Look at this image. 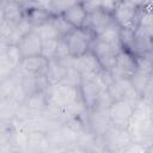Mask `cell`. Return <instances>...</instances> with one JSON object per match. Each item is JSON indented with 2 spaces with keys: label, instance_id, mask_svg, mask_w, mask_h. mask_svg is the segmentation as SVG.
I'll return each instance as SVG.
<instances>
[{
  "label": "cell",
  "instance_id": "obj_21",
  "mask_svg": "<svg viewBox=\"0 0 153 153\" xmlns=\"http://www.w3.org/2000/svg\"><path fill=\"white\" fill-rule=\"evenodd\" d=\"M2 12H4V19L14 25L18 24L24 18V7L13 1L7 0L2 7Z\"/></svg>",
  "mask_w": 153,
  "mask_h": 153
},
{
  "label": "cell",
  "instance_id": "obj_27",
  "mask_svg": "<svg viewBox=\"0 0 153 153\" xmlns=\"http://www.w3.org/2000/svg\"><path fill=\"white\" fill-rule=\"evenodd\" d=\"M33 29V26L30 24V22L24 17L18 24H16V27H14V31H13V35H12V38L10 41V43H13V44H17L19 42V39L26 35L29 31H31Z\"/></svg>",
  "mask_w": 153,
  "mask_h": 153
},
{
  "label": "cell",
  "instance_id": "obj_2",
  "mask_svg": "<svg viewBox=\"0 0 153 153\" xmlns=\"http://www.w3.org/2000/svg\"><path fill=\"white\" fill-rule=\"evenodd\" d=\"M44 93L48 104L60 108H63L81 97L80 88L78 86H71L62 82L53 84V85L49 84L45 87Z\"/></svg>",
  "mask_w": 153,
  "mask_h": 153
},
{
  "label": "cell",
  "instance_id": "obj_14",
  "mask_svg": "<svg viewBox=\"0 0 153 153\" xmlns=\"http://www.w3.org/2000/svg\"><path fill=\"white\" fill-rule=\"evenodd\" d=\"M17 45H18L23 57L39 55L41 49H42V39L38 36V33L32 29L31 31H29L26 35H24L19 39Z\"/></svg>",
  "mask_w": 153,
  "mask_h": 153
},
{
  "label": "cell",
  "instance_id": "obj_12",
  "mask_svg": "<svg viewBox=\"0 0 153 153\" xmlns=\"http://www.w3.org/2000/svg\"><path fill=\"white\" fill-rule=\"evenodd\" d=\"M112 22H114V18H112L111 12L100 7L96 11L87 13L84 26L87 27L88 30H91L93 32V35H97L99 31H102L104 27H106Z\"/></svg>",
  "mask_w": 153,
  "mask_h": 153
},
{
  "label": "cell",
  "instance_id": "obj_13",
  "mask_svg": "<svg viewBox=\"0 0 153 153\" xmlns=\"http://www.w3.org/2000/svg\"><path fill=\"white\" fill-rule=\"evenodd\" d=\"M94 75L82 76L81 85L79 86V88H80V96H81L82 100L85 102V104H86V106H87L88 110L94 105V103H96L97 98L99 97L100 92L102 91H105V90H103L97 84V81L94 79Z\"/></svg>",
  "mask_w": 153,
  "mask_h": 153
},
{
  "label": "cell",
  "instance_id": "obj_26",
  "mask_svg": "<svg viewBox=\"0 0 153 153\" xmlns=\"http://www.w3.org/2000/svg\"><path fill=\"white\" fill-rule=\"evenodd\" d=\"M51 23L54 24L57 33L60 37H66L68 33H71L73 31V26L62 17V14H56V16H51Z\"/></svg>",
  "mask_w": 153,
  "mask_h": 153
},
{
  "label": "cell",
  "instance_id": "obj_22",
  "mask_svg": "<svg viewBox=\"0 0 153 153\" xmlns=\"http://www.w3.org/2000/svg\"><path fill=\"white\" fill-rule=\"evenodd\" d=\"M91 50L97 56H104V55H117L122 47L121 44H114V43H106L93 38V42L91 44Z\"/></svg>",
  "mask_w": 153,
  "mask_h": 153
},
{
  "label": "cell",
  "instance_id": "obj_1",
  "mask_svg": "<svg viewBox=\"0 0 153 153\" xmlns=\"http://www.w3.org/2000/svg\"><path fill=\"white\" fill-rule=\"evenodd\" d=\"M127 131L133 142L153 147V105L152 99L141 97L129 118Z\"/></svg>",
  "mask_w": 153,
  "mask_h": 153
},
{
  "label": "cell",
  "instance_id": "obj_31",
  "mask_svg": "<svg viewBox=\"0 0 153 153\" xmlns=\"http://www.w3.org/2000/svg\"><path fill=\"white\" fill-rule=\"evenodd\" d=\"M17 68L10 62L5 54H0V81L10 76Z\"/></svg>",
  "mask_w": 153,
  "mask_h": 153
},
{
  "label": "cell",
  "instance_id": "obj_29",
  "mask_svg": "<svg viewBox=\"0 0 153 153\" xmlns=\"http://www.w3.org/2000/svg\"><path fill=\"white\" fill-rule=\"evenodd\" d=\"M76 2H79V1L78 0H51L49 12L53 16L62 14L67 8H69L71 6H73Z\"/></svg>",
  "mask_w": 153,
  "mask_h": 153
},
{
  "label": "cell",
  "instance_id": "obj_33",
  "mask_svg": "<svg viewBox=\"0 0 153 153\" xmlns=\"http://www.w3.org/2000/svg\"><path fill=\"white\" fill-rule=\"evenodd\" d=\"M59 38L55 39H48V41H42V49H41V55L45 57L47 60H50L55 55L56 45H57Z\"/></svg>",
  "mask_w": 153,
  "mask_h": 153
},
{
  "label": "cell",
  "instance_id": "obj_10",
  "mask_svg": "<svg viewBox=\"0 0 153 153\" xmlns=\"http://www.w3.org/2000/svg\"><path fill=\"white\" fill-rule=\"evenodd\" d=\"M73 67L81 74V76L94 75L102 69L97 55L91 49L79 56L73 57Z\"/></svg>",
  "mask_w": 153,
  "mask_h": 153
},
{
  "label": "cell",
  "instance_id": "obj_9",
  "mask_svg": "<svg viewBox=\"0 0 153 153\" xmlns=\"http://www.w3.org/2000/svg\"><path fill=\"white\" fill-rule=\"evenodd\" d=\"M87 130L91 131L94 136L100 137L105 134V131L111 127L108 109H92L88 110L86 118Z\"/></svg>",
  "mask_w": 153,
  "mask_h": 153
},
{
  "label": "cell",
  "instance_id": "obj_39",
  "mask_svg": "<svg viewBox=\"0 0 153 153\" xmlns=\"http://www.w3.org/2000/svg\"><path fill=\"white\" fill-rule=\"evenodd\" d=\"M2 22H4V12H2V8H0V25Z\"/></svg>",
  "mask_w": 153,
  "mask_h": 153
},
{
  "label": "cell",
  "instance_id": "obj_34",
  "mask_svg": "<svg viewBox=\"0 0 153 153\" xmlns=\"http://www.w3.org/2000/svg\"><path fill=\"white\" fill-rule=\"evenodd\" d=\"M71 55L69 54V49H68V44L65 39V37H60L57 41V45H56V50H55V59H62Z\"/></svg>",
  "mask_w": 153,
  "mask_h": 153
},
{
  "label": "cell",
  "instance_id": "obj_6",
  "mask_svg": "<svg viewBox=\"0 0 153 153\" xmlns=\"http://www.w3.org/2000/svg\"><path fill=\"white\" fill-rule=\"evenodd\" d=\"M134 108H135V104L126 99L111 102V104L108 108L110 124L116 128L127 129V126Z\"/></svg>",
  "mask_w": 153,
  "mask_h": 153
},
{
  "label": "cell",
  "instance_id": "obj_28",
  "mask_svg": "<svg viewBox=\"0 0 153 153\" xmlns=\"http://www.w3.org/2000/svg\"><path fill=\"white\" fill-rule=\"evenodd\" d=\"M137 26H142V27H153L152 7H143V6H140V8H139V14H137Z\"/></svg>",
  "mask_w": 153,
  "mask_h": 153
},
{
  "label": "cell",
  "instance_id": "obj_18",
  "mask_svg": "<svg viewBox=\"0 0 153 153\" xmlns=\"http://www.w3.org/2000/svg\"><path fill=\"white\" fill-rule=\"evenodd\" d=\"M26 151H30V152H48V151H50V146L47 140L45 133L38 131V130H30L29 135H27Z\"/></svg>",
  "mask_w": 153,
  "mask_h": 153
},
{
  "label": "cell",
  "instance_id": "obj_24",
  "mask_svg": "<svg viewBox=\"0 0 153 153\" xmlns=\"http://www.w3.org/2000/svg\"><path fill=\"white\" fill-rule=\"evenodd\" d=\"M20 81H22V74L17 69L10 76H7L5 80L0 81L4 97H10L14 92V90L20 85Z\"/></svg>",
  "mask_w": 153,
  "mask_h": 153
},
{
  "label": "cell",
  "instance_id": "obj_17",
  "mask_svg": "<svg viewBox=\"0 0 153 153\" xmlns=\"http://www.w3.org/2000/svg\"><path fill=\"white\" fill-rule=\"evenodd\" d=\"M66 71H67V68L60 62V60L53 57V59L48 60V66H47L44 76H45L48 84H50V85L59 84L63 80Z\"/></svg>",
  "mask_w": 153,
  "mask_h": 153
},
{
  "label": "cell",
  "instance_id": "obj_19",
  "mask_svg": "<svg viewBox=\"0 0 153 153\" xmlns=\"http://www.w3.org/2000/svg\"><path fill=\"white\" fill-rule=\"evenodd\" d=\"M19 104L16 103L10 97H4L0 99V124L11 126L16 117V112Z\"/></svg>",
  "mask_w": 153,
  "mask_h": 153
},
{
  "label": "cell",
  "instance_id": "obj_16",
  "mask_svg": "<svg viewBox=\"0 0 153 153\" xmlns=\"http://www.w3.org/2000/svg\"><path fill=\"white\" fill-rule=\"evenodd\" d=\"M62 17L73 26V27H81L85 25V20L87 17V12L84 8L81 2H76L69 8H67L63 13Z\"/></svg>",
  "mask_w": 153,
  "mask_h": 153
},
{
  "label": "cell",
  "instance_id": "obj_5",
  "mask_svg": "<svg viewBox=\"0 0 153 153\" xmlns=\"http://www.w3.org/2000/svg\"><path fill=\"white\" fill-rule=\"evenodd\" d=\"M106 92L111 99V102L126 99L136 105L137 100L141 98L137 91L134 88L129 78H118L114 79V81L106 87Z\"/></svg>",
  "mask_w": 153,
  "mask_h": 153
},
{
  "label": "cell",
  "instance_id": "obj_8",
  "mask_svg": "<svg viewBox=\"0 0 153 153\" xmlns=\"http://www.w3.org/2000/svg\"><path fill=\"white\" fill-rule=\"evenodd\" d=\"M114 79L130 78L136 72V59L135 55L126 49H122L116 56L115 67L110 71Z\"/></svg>",
  "mask_w": 153,
  "mask_h": 153
},
{
  "label": "cell",
  "instance_id": "obj_40",
  "mask_svg": "<svg viewBox=\"0 0 153 153\" xmlns=\"http://www.w3.org/2000/svg\"><path fill=\"white\" fill-rule=\"evenodd\" d=\"M4 98V93H2V90H1V82H0V99Z\"/></svg>",
  "mask_w": 153,
  "mask_h": 153
},
{
  "label": "cell",
  "instance_id": "obj_20",
  "mask_svg": "<svg viewBox=\"0 0 153 153\" xmlns=\"http://www.w3.org/2000/svg\"><path fill=\"white\" fill-rule=\"evenodd\" d=\"M120 37H121V27L115 20L110 23L106 27H104L102 31H99L97 35H94V39L106 43H114V44H121Z\"/></svg>",
  "mask_w": 153,
  "mask_h": 153
},
{
  "label": "cell",
  "instance_id": "obj_15",
  "mask_svg": "<svg viewBox=\"0 0 153 153\" xmlns=\"http://www.w3.org/2000/svg\"><path fill=\"white\" fill-rule=\"evenodd\" d=\"M51 16L53 14L48 10L42 8L39 6H36L31 2L27 4L26 6H24V17L30 22V24L33 27L48 22Z\"/></svg>",
  "mask_w": 153,
  "mask_h": 153
},
{
  "label": "cell",
  "instance_id": "obj_4",
  "mask_svg": "<svg viewBox=\"0 0 153 153\" xmlns=\"http://www.w3.org/2000/svg\"><path fill=\"white\" fill-rule=\"evenodd\" d=\"M93 38H94L93 32L85 26L74 27L73 31L65 37V39L68 44L69 54L73 57L79 56V55L86 53L87 50H90Z\"/></svg>",
  "mask_w": 153,
  "mask_h": 153
},
{
  "label": "cell",
  "instance_id": "obj_41",
  "mask_svg": "<svg viewBox=\"0 0 153 153\" xmlns=\"http://www.w3.org/2000/svg\"><path fill=\"white\" fill-rule=\"evenodd\" d=\"M78 1H79V2H82V1H85V0H78Z\"/></svg>",
  "mask_w": 153,
  "mask_h": 153
},
{
  "label": "cell",
  "instance_id": "obj_36",
  "mask_svg": "<svg viewBox=\"0 0 153 153\" xmlns=\"http://www.w3.org/2000/svg\"><path fill=\"white\" fill-rule=\"evenodd\" d=\"M81 4H82V6H84V8L86 10L87 13H90L92 11H96V10L102 7V0H85Z\"/></svg>",
  "mask_w": 153,
  "mask_h": 153
},
{
  "label": "cell",
  "instance_id": "obj_25",
  "mask_svg": "<svg viewBox=\"0 0 153 153\" xmlns=\"http://www.w3.org/2000/svg\"><path fill=\"white\" fill-rule=\"evenodd\" d=\"M51 18V17H50ZM33 30L38 33V36L41 37L42 41H48V39H55V38H60L54 24L51 23V19H49L48 22L37 25L33 27Z\"/></svg>",
  "mask_w": 153,
  "mask_h": 153
},
{
  "label": "cell",
  "instance_id": "obj_7",
  "mask_svg": "<svg viewBox=\"0 0 153 153\" xmlns=\"http://www.w3.org/2000/svg\"><path fill=\"white\" fill-rule=\"evenodd\" d=\"M103 151L108 152H123L124 148L131 142L127 129L110 127L103 136L99 137Z\"/></svg>",
  "mask_w": 153,
  "mask_h": 153
},
{
  "label": "cell",
  "instance_id": "obj_38",
  "mask_svg": "<svg viewBox=\"0 0 153 153\" xmlns=\"http://www.w3.org/2000/svg\"><path fill=\"white\" fill-rule=\"evenodd\" d=\"M8 1H13V2H17L19 5H22L23 7L26 6L27 4H30V0H8Z\"/></svg>",
  "mask_w": 153,
  "mask_h": 153
},
{
  "label": "cell",
  "instance_id": "obj_11",
  "mask_svg": "<svg viewBox=\"0 0 153 153\" xmlns=\"http://www.w3.org/2000/svg\"><path fill=\"white\" fill-rule=\"evenodd\" d=\"M48 66V60L39 55L23 57L17 66V71L23 75H44Z\"/></svg>",
  "mask_w": 153,
  "mask_h": 153
},
{
  "label": "cell",
  "instance_id": "obj_23",
  "mask_svg": "<svg viewBox=\"0 0 153 153\" xmlns=\"http://www.w3.org/2000/svg\"><path fill=\"white\" fill-rule=\"evenodd\" d=\"M23 104L32 111H43V110H45L48 103H47L44 91H37V92L30 94L29 97H26V99L24 100Z\"/></svg>",
  "mask_w": 153,
  "mask_h": 153
},
{
  "label": "cell",
  "instance_id": "obj_35",
  "mask_svg": "<svg viewBox=\"0 0 153 153\" xmlns=\"http://www.w3.org/2000/svg\"><path fill=\"white\" fill-rule=\"evenodd\" d=\"M116 56L117 55H104V56H97L98 61L100 63L102 69H106V71H111L115 67L116 63Z\"/></svg>",
  "mask_w": 153,
  "mask_h": 153
},
{
  "label": "cell",
  "instance_id": "obj_32",
  "mask_svg": "<svg viewBox=\"0 0 153 153\" xmlns=\"http://www.w3.org/2000/svg\"><path fill=\"white\" fill-rule=\"evenodd\" d=\"M5 55H6V57L10 60V62H11L16 68H17V66L19 65L20 60L23 59L22 53H20L18 45H17V44H13V43H10V44H8V47H7L6 51H5Z\"/></svg>",
  "mask_w": 153,
  "mask_h": 153
},
{
  "label": "cell",
  "instance_id": "obj_3",
  "mask_svg": "<svg viewBox=\"0 0 153 153\" xmlns=\"http://www.w3.org/2000/svg\"><path fill=\"white\" fill-rule=\"evenodd\" d=\"M140 6L127 1V0H116L111 14L114 20L120 25L121 29L135 30L137 26V14Z\"/></svg>",
  "mask_w": 153,
  "mask_h": 153
},
{
  "label": "cell",
  "instance_id": "obj_37",
  "mask_svg": "<svg viewBox=\"0 0 153 153\" xmlns=\"http://www.w3.org/2000/svg\"><path fill=\"white\" fill-rule=\"evenodd\" d=\"M31 4L36 5V6H39L42 8H45L49 11L50 8V4H51V0H30Z\"/></svg>",
  "mask_w": 153,
  "mask_h": 153
},
{
  "label": "cell",
  "instance_id": "obj_30",
  "mask_svg": "<svg viewBox=\"0 0 153 153\" xmlns=\"http://www.w3.org/2000/svg\"><path fill=\"white\" fill-rule=\"evenodd\" d=\"M82 81V76L81 74L74 68V67H68L66 71V74L63 76V80L61 81L62 84L66 85H71V86H80Z\"/></svg>",
  "mask_w": 153,
  "mask_h": 153
}]
</instances>
